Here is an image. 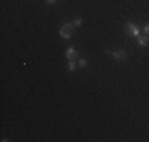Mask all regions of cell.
Listing matches in <instances>:
<instances>
[{
	"label": "cell",
	"instance_id": "6da1fadb",
	"mask_svg": "<svg viewBox=\"0 0 149 142\" xmlns=\"http://www.w3.org/2000/svg\"><path fill=\"white\" fill-rule=\"evenodd\" d=\"M74 27L73 26V22H65L62 27L59 28V35H60V38H63V40H70L72 38V33L74 32Z\"/></svg>",
	"mask_w": 149,
	"mask_h": 142
},
{
	"label": "cell",
	"instance_id": "7a4b0ae2",
	"mask_svg": "<svg viewBox=\"0 0 149 142\" xmlns=\"http://www.w3.org/2000/svg\"><path fill=\"white\" fill-rule=\"evenodd\" d=\"M124 30H125L127 35H130V37H135V38H138V37L141 35L140 27H138L135 22H132V21H127V22L124 24Z\"/></svg>",
	"mask_w": 149,
	"mask_h": 142
},
{
	"label": "cell",
	"instance_id": "3957f363",
	"mask_svg": "<svg viewBox=\"0 0 149 142\" xmlns=\"http://www.w3.org/2000/svg\"><path fill=\"white\" fill-rule=\"evenodd\" d=\"M106 54H111V57L114 60H125L127 59V52L124 49H114V51H106Z\"/></svg>",
	"mask_w": 149,
	"mask_h": 142
},
{
	"label": "cell",
	"instance_id": "277c9868",
	"mask_svg": "<svg viewBox=\"0 0 149 142\" xmlns=\"http://www.w3.org/2000/svg\"><path fill=\"white\" fill-rule=\"evenodd\" d=\"M65 57L68 60H74L76 57H79V54H78V51L73 48V46H70V48L67 49V52H65Z\"/></svg>",
	"mask_w": 149,
	"mask_h": 142
},
{
	"label": "cell",
	"instance_id": "5b68a950",
	"mask_svg": "<svg viewBox=\"0 0 149 142\" xmlns=\"http://www.w3.org/2000/svg\"><path fill=\"white\" fill-rule=\"evenodd\" d=\"M136 43L141 48H146V46H149V37L148 35H140V37L136 38Z\"/></svg>",
	"mask_w": 149,
	"mask_h": 142
},
{
	"label": "cell",
	"instance_id": "8992f818",
	"mask_svg": "<svg viewBox=\"0 0 149 142\" xmlns=\"http://www.w3.org/2000/svg\"><path fill=\"white\" fill-rule=\"evenodd\" d=\"M87 65H89V62H87L86 59H78V66H79V68H87Z\"/></svg>",
	"mask_w": 149,
	"mask_h": 142
},
{
	"label": "cell",
	"instance_id": "52a82bcc",
	"mask_svg": "<svg viewBox=\"0 0 149 142\" xmlns=\"http://www.w3.org/2000/svg\"><path fill=\"white\" fill-rule=\"evenodd\" d=\"M76 62H74V60H68V71H72V73H73V71L74 70H76Z\"/></svg>",
	"mask_w": 149,
	"mask_h": 142
},
{
	"label": "cell",
	"instance_id": "ba28073f",
	"mask_svg": "<svg viewBox=\"0 0 149 142\" xmlns=\"http://www.w3.org/2000/svg\"><path fill=\"white\" fill-rule=\"evenodd\" d=\"M81 24H83V19H81V17H76V19L73 21V26H74V27H79Z\"/></svg>",
	"mask_w": 149,
	"mask_h": 142
},
{
	"label": "cell",
	"instance_id": "9c48e42d",
	"mask_svg": "<svg viewBox=\"0 0 149 142\" xmlns=\"http://www.w3.org/2000/svg\"><path fill=\"white\" fill-rule=\"evenodd\" d=\"M143 35H148V37H149V22L144 24V27H143Z\"/></svg>",
	"mask_w": 149,
	"mask_h": 142
},
{
	"label": "cell",
	"instance_id": "30bf717a",
	"mask_svg": "<svg viewBox=\"0 0 149 142\" xmlns=\"http://www.w3.org/2000/svg\"><path fill=\"white\" fill-rule=\"evenodd\" d=\"M46 3H49V5H54L56 0H46Z\"/></svg>",
	"mask_w": 149,
	"mask_h": 142
}]
</instances>
